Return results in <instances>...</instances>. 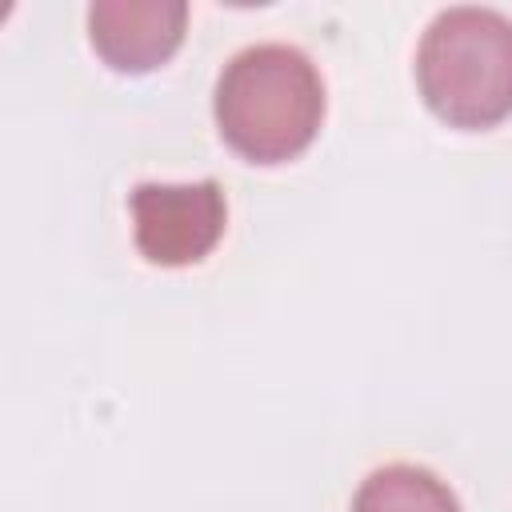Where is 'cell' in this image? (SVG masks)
<instances>
[{
  "label": "cell",
  "instance_id": "1",
  "mask_svg": "<svg viewBox=\"0 0 512 512\" xmlns=\"http://www.w3.org/2000/svg\"><path fill=\"white\" fill-rule=\"evenodd\" d=\"M220 136L252 164L300 156L324 120V80L292 44H252L236 52L212 96Z\"/></svg>",
  "mask_w": 512,
  "mask_h": 512
},
{
  "label": "cell",
  "instance_id": "2",
  "mask_svg": "<svg viewBox=\"0 0 512 512\" xmlns=\"http://www.w3.org/2000/svg\"><path fill=\"white\" fill-rule=\"evenodd\" d=\"M424 104L452 128H492L512 112V20L496 8H444L416 48Z\"/></svg>",
  "mask_w": 512,
  "mask_h": 512
},
{
  "label": "cell",
  "instance_id": "3",
  "mask_svg": "<svg viewBox=\"0 0 512 512\" xmlns=\"http://www.w3.org/2000/svg\"><path fill=\"white\" fill-rule=\"evenodd\" d=\"M136 248L148 264L184 268L204 260L224 236V192L216 180L196 184H140L128 196Z\"/></svg>",
  "mask_w": 512,
  "mask_h": 512
},
{
  "label": "cell",
  "instance_id": "4",
  "mask_svg": "<svg viewBox=\"0 0 512 512\" xmlns=\"http://www.w3.org/2000/svg\"><path fill=\"white\" fill-rule=\"evenodd\" d=\"M184 0H96L88 8V36L100 60L116 72H152L184 40Z\"/></svg>",
  "mask_w": 512,
  "mask_h": 512
},
{
  "label": "cell",
  "instance_id": "5",
  "mask_svg": "<svg viewBox=\"0 0 512 512\" xmlns=\"http://www.w3.org/2000/svg\"><path fill=\"white\" fill-rule=\"evenodd\" d=\"M352 512H460V504L436 472L416 464H384L360 480Z\"/></svg>",
  "mask_w": 512,
  "mask_h": 512
}]
</instances>
